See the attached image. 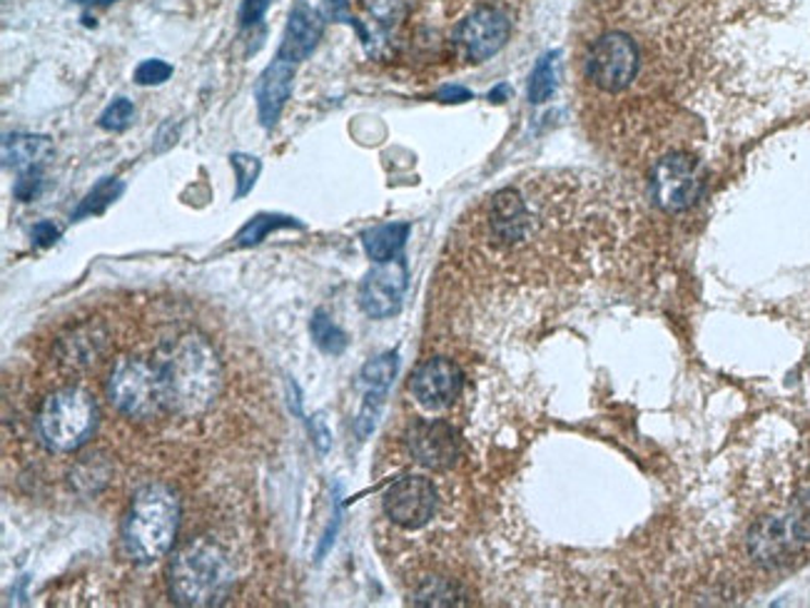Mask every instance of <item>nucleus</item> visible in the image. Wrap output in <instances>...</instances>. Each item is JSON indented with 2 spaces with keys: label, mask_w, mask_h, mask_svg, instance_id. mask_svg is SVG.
<instances>
[{
  "label": "nucleus",
  "mask_w": 810,
  "mask_h": 608,
  "mask_svg": "<svg viewBox=\"0 0 810 608\" xmlns=\"http://www.w3.org/2000/svg\"><path fill=\"white\" fill-rule=\"evenodd\" d=\"M400 369V355L397 351H386V355H380L362 367V384L367 390H390L392 379L397 377Z\"/></svg>",
  "instance_id": "412c9836"
},
{
  "label": "nucleus",
  "mask_w": 810,
  "mask_h": 608,
  "mask_svg": "<svg viewBox=\"0 0 810 608\" xmlns=\"http://www.w3.org/2000/svg\"><path fill=\"white\" fill-rule=\"evenodd\" d=\"M409 237V225L407 223H392V225H380L374 230L362 235V245L369 260L374 262H390L397 260L400 250Z\"/></svg>",
  "instance_id": "dca6fc26"
},
{
  "label": "nucleus",
  "mask_w": 810,
  "mask_h": 608,
  "mask_svg": "<svg viewBox=\"0 0 810 608\" xmlns=\"http://www.w3.org/2000/svg\"><path fill=\"white\" fill-rule=\"evenodd\" d=\"M270 0H242L240 8V25L242 28H254L262 21V15L267 13Z\"/></svg>",
  "instance_id": "cd10ccee"
},
{
  "label": "nucleus",
  "mask_w": 810,
  "mask_h": 608,
  "mask_svg": "<svg viewBox=\"0 0 810 608\" xmlns=\"http://www.w3.org/2000/svg\"><path fill=\"white\" fill-rule=\"evenodd\" d=\"M509 33H512V25L504 13H499L497 8H477L456 28V43L466 52V58L481 63L507 46Z\"/></svg>",
  "instance_id": "9b49d317"
},
{
  "label": "nucleus",
  "mask_w": 810,
  "mask_h": 608,
  "mask_svg": "<svg viewBox=\"0 0 810 608\" xmlns=\"http://www.w3.org/2000/svg\"><path fill=\"white\" fill-rule=\"evenodd\" d=\"M439 100L442 103H466L472 100V93L466 91V87H460V85H446L439 91Z\"/></svg>",
  "instance_id": "c756f323"
},
{
  "label": "nucleus",
  "mask_w": 810,
  "mask_h": 608,
  "mask_svg": "<svg viewBox=\"0 0 810 608\" xmlns=\"http://www.w3.org/2000/svg\"><path fill=\"white\" fill-rule=\"evenodd\" d=\"M404 293H407V267H404V262H377V267L369 270L362 285H359V305L369 317L384 320V317L400 312Z\"/></svg>",
  "instance_id": "1a4fd4ad"
},
{
  "label": "nucleus",
  "mask_w": 810,
  "mask_h": 608,
  "mask_svg": "<svg viewBox=\"0 0 810 608\" xmlns=\"http://www.w3.org/2000/svg\"><path fill=\"white\" fill-rule=\"evenodd\" d=\"M122 190H126V184H122L116 178L100 180L91 192H87V198L81 202V207H78L75 213H73V219L105 213V210H108V205H112V202H116L122 195Z\"/></svg>",
  "instance_id": "a211bd4d"
},
{
  "label": "nucleus",
  "mask_w": 810,
  "mask_h": 608,
  "mask_svg": "<svg viewBox=\"0 0 810 608\" xmlns=\"http://www.w3.org/2000/svg\"><path fill=\"white\" fill-rule=\"evenodd\" d=\"M40 184H43V175H40V167H31V170H23L21 178L15 180V188H13V195L17 200L28 202L33 200L35 195L40 192Z\"/></svg>",
  "instance_id": "bb28decb"
},
{
  "label": "nucleus",
  "mask_w": 810,
  "mask_h": 608,
  "mask_svg": "<svg viewBox=\"0 0 810 608\" xmlns=\"http://www.w3.org/2000/svg\"><path fill=\"white\" fill-rule=\"evenodd\" d=\"M557 93V52H546L536 63L529 81V100L541 105Z\"/></svg>",
  "instance_id": "6ab92c4d"
},
{
  "label": "nucleus",
  "mask_w": 810,
  "mask_h": 608,
  "mask_svg": "<svg viewBox=\"0 0 810 608\" xmlns=\"http://www.w3.org/2000/svg\"><path fill=\"white\" fill-rule=\"evenodd\" d=\"M384 396H386V392H382V390H367L362 409H359V417H357V425H355L359 439H367L369 434H372V429L377 427V419H380L382 407H384Z\"/></svg>",
  "instance_id": "b1692460"
},
{
  "label": "nucleus",
  "mask_w": 810,
  "mask_h": 608,
  "mask_svg": "<svg viewBox=\"0 0 810 608\" xmlns=\"http://www.w3.org/2000/svg\"><path fill=\"white\" fill-rule=\"evenodd\" d=\"M133 120H135V105L130 103L128 98H118L103 110L98 126L103 130H110V132H122V130H128L130 126H133Z\"/></svg>",
  "instance_id": "5701e85b"
},
{
  "label": "nucleus",
  "mask_w": 810,
  "mask_h": 608,
  "mask_svg": "<svg viewBox=\"0 0 810 608\" xmlns=\"http://www.w3.org/2000/svg\"><path fill=\"white\" fill-rule=\"evenodd\" d=\"M504 93H507V85H499L497 91L489 93V100L491 103H504V100H501V98H504Z\"/></svg>",
  "instance_id": "2f4dec72"
},
{
  "label": "nucleus",
  "mask_w": 810,
  "mask_h": 608,
  "mask_svg": "<svg viewBox=\"0 0 810 608\" xmlns=\"http://www.w3.org/2000/svg\"><path fill=\"white\" fill-rule=\"evenodd\" d=\"M98 407L81 386H65L52 392L38 414V431L50 452H75L91 439Z\"/></svg>",
  "instance_id": "39448f33"
},
{
  "label": "nucleus",
  "mask_w": 810,
  "mask_h": 608,
  "mask_svg": "<svg viewBox=\"0 0 810 608\" xmlns=\"http://www.w3.org/2000/svg\"><path fill=\"white\" fill-rule=\"evenodd\" d=\"M314 444H317V449H320L322 454L330 449V434H327V429H324V425H322L320 419H314Z\"/></svg>",
  "instance_id": "7c9ffc66"
},
{
  "label": "nucleus",
  "mask_w": 810,
  "mask_h": 608,
  "mask_svg": "<svg viewBox=\"0 0 810 608\" xmlns=\"http://www.w3.org/2000/svg\"><path fill=\"white\" fill-rule=\"evenodd\" d=\"M167 345V357H170L172 372V396L175 414L190 417V414L205 412L219 392L223 372L215 351L202 337L184 334Z\"/></svg>",
  "instance_id": "20e7f679"
},
{
  "label": "nucleus",
  "mask_w": 810,
  "mask_h": 608,
  "mask_svg": "<svg viewBox=\"0 0 810 608\" xmlns=\"http://www.w3.org/2000/svg\"><path fill=\"white\" fill-rule=\"evenodd\" d=\"M639 75V48L627 33H606L586 58V78L598 91L621 93Z\"/></svg>",
  "instance_id": "423d86ee"
},
{
  "label": "nucleus",
  "mask_w": 810,
  "mask_h": 608,
  "mask_svg": "<svg viewBox=\"0 0 810 608\" xmlns=\"http://www.w3.org/2000/svg\"><path fill=\"white\" fill-rule=\"evenodd\" d=\"M108 396L116 409L130 419L153 421L172 417V372L165 342L155 351L120 357L110 369Z\"/></svg>",
  "instance_id": "f257e3e1"
},
{
  "label": "nucleus",
  "mask_w": 810,
  "mask_h": 608,
  "mask_svg": "<svg viewBox=\"0 0 810 608\" xmlns=\"http://www.w3.org/2000/svg\"><path fill=\"white\" fill-rule=\"evenodd\" d=\"M180 524V501L163 484L140 489L122 524V544L128 557L138 563H150L172 549Z\"/></svg>",
  "instance_id": "7ed1b4c3"
},
{
  "label": "nucleus",
  "mask_w": 810,
  "mask_h": 608,
  "mask_svg": "<svg viewBox=\"0 0 810 608\" xmlns=\"http://www.w3.org/2000/svg\"><path fill=\"white\" fill-rule=\"evenodd\" d=\"M462 384H464L462 369L456 367L452 359L434 357L414 369L409 390L421 407L444 409L460 396Z\"/></svg>",
  "instance_id": "f8f14e48"
},
{
  "label": "nucleus",
  "mask_w": 810,
  "mask_h": 608,
  "mask_svg": "<svg viewBox=\"0 0 810 608\" xmlns=\"http://www.w3.org/2000/svg\"><path fill=\"white\" fill-rule=\"evenodd\" d=\"M167 576L172 598L182 606H219L235 586L230 557L210 539H192L180 546Z\"/></svg>",
  "instance_id": "f03ea898"
},
{
  "label": "nucleus",
  "mask_w": 810,
  "mask_h": 608,
  "mask_svg": "<svg viewBox=\"0 0 810 608\" xmlns=\"http://www.w3.org/2000/svg\"><path fill=\"white\" fill-rule=\"evenodd\" d=\"M310 330L314 345L322 351H327V355H342V351L347 349V334L342 332L322 310L312 317Z\"/></svg>",
  "instance_id": "4be33fe9"
},
{
  "label": "nucleus",
  "mask_w": 810,
  "mask_h": 608,
  "mask_svg": "<svg viewBox=\"0 0 810 608\" xmlns=\"http://www.w3.org/2000/svg\"><path fill=\"white\" fill-rule=\"evenodd\" d=\"M654 202L666 213H681L701 195V180L689 155H668L654 170Z\"/></svg>",
  "instance_id": "6e6552de"
},
{
  "label": "nucleus",
  "mask_w": 810,
  "mask_h": 608,
  "mask_svg": "<svg viewBox=\"0 0 810 608\" xmlns=\"http://www.w3.org/2000/svg\"><path fill=\"white\" fill-rule=\"evenodd\" d=\"M407 446L412 460L427 469L444 472L460 460V437L442 419H417L409 427Z\"/></svg>",
  "instance_id": "9d476101"
},
{
  "label": "nucleus",
  "mask_w": 810,
  "mask_h": 608,
  "mask_svg": "<svg viewBox=\"0 0 810 608\" xmlns=\"http://www.w3.org/2000/svg\"><path fill=\"white\" fill-rule=\"evenodd\" d=\"M382 506L386 518L397 526L421 528L437 511V489L425 477H404L384 491Z\"/></svg>",
  "instance_id": "0eeeda50"
},
{
  "label": "nucleus",
  "mask_w": 810,
  "mask_h": 608,
  "mask_svg": "<svg viewBox=\"0 0 810 608\" xmlns=\"http://www.w3.org/2000/svg\"><path fill=\"white\" fill-rule=\"evenodd\" d=\"M417 606H456L460 604V588L446 579H425L412 596Z\"/></svg>",
  "instance_id": "aec40b11"
},
{
  "label": "nucleus",
  "mask_w": 810,
  "mask_h": 608,
  "mask_svg": "<svg viewBox=\"0 0 810 608\" xmlns=\"http://www.w3.org/2000/svg\"><path fill=\"white\" fill-rule=\"evenodd\" d=\"M285 227H299V230H302V223H297L295 217H287V215H258V217H252L240 233H237L235 245L237 247H252V245L265 240L270 233L285 230Z\"/></svg>",
  "instance_id": "f3484780"
},
{
  "label": "nucleus",
  "mask_w": 810,
  "mask_h": 608,
  "mask_svg": "<svg viewBox=\"0 0 810 608\" xmlns=\"http://www.w3.org/2000/svg\"><path fill=\"white\" fill-rule=\"evenodd\" d=\"M230 160L237 172V198H245L254 188V180H258V175L262 170V163L258 160V157H250L242 153H235Z\"/></svg>",
  "instance_id": "393cba45"
},
{
  "label": "nucleus",
  "mask_w": 810,
  "mask_h": 608,
  "mask_svg": "<svg viewBox=\"0 0 810 608\" xmlns=\"http://www.w3.org/2000/svg\"><path fill=\"white\" fill-rule=\"evenodd\" d=\"M52 155L50 138L43 135H8L3 140V165L15 170H31L40 167Z\"/></svg>",
  "instance_id": "2eb2a0df"
},
{
  "label": "nucleus",
  "mask_w": 810,
  "mask_h": 608,
  "mask_svg": "<svg viewBox=\"0 0 810 608\" xmlns=\"http://www.w3.org/2000/svg\"><path fill=\"white\" fill-rule=\"evenodd\" d=\"M75 3H81V5H110L112 0H75Z\"/></svg>",
  "instance_id": "473e14b6"
},
{
  "label": "nucleus",
  "mask_w": 810,
  "mask_h": 608,
  "mask_svg": "<svg viewBox=\"0 0 810 608\" xmlns=\"http://www.w3.org/2000/svg\"><path fill=\"white\" fill-rule=\"evenodd\" d=\"M172 75V65L165 60H145L135 70L138 85H163Z\"/></svg>",
  "instance_id": "a878e982"
},
{
  "label": "nucleus",
  "mask_w": 810,
  "mask_h": 608,
  "mask_svg": "<svg viewBox=\"0 0 810 608\" xmlns=\"http://www.w3.org/2000/svg\"><path fill=\"white\" fill-rule=\"evenodd\" d=\"M322 28H324V21L320 17V13L312 11V8H307L305 3H297L295 11L289 13V23H287L285 38H282L277 56L289 60V63H295V65L302 63V60L312 56L317 40H320V35H322Z\"/></svg>",
  "instance_id": "4468645a"
},
{
  "label": "nucleus",
  "mask_w": 810,
  "mask_h": 608,
  "mask_svg": "<svg viewBox=\"0 0 810 608\" xmlns=\"http://www.w3.org/2000/svg\"><path fill=\"white\" fill-rule=\"evenodd\" d=\"M293 75H295V63H289L285 58H275L272 65L262 73L258 83V112L265 128H272L279 118L282 108L293 93Z\"/></svg>",
  "instance_id": "ddd939ff"
},
{
  "label": "nucleus",
  "mask_w": 810,
  "mask_h": 608,
  "mask_svg": "<svg viewBox=\"0 0 810 608\" xmlns=\"http://www.w3.org/2000/svg\"><path fill=\"white\" fill-rule=\"evenodd\" d=\"M60 230L52 223H48V219H43V223H38L33 227V242L38 247H50L52 242L58 240Z\"/></svg>",
  "instance_id": "c85d7f7f"
}]
</instances>
